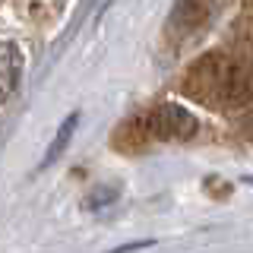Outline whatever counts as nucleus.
<instances>
[{
  "label": "nucleus",
  "instance_id": "1",
  "mask_svg": "<svg viewBox=\"0 0 253 253\" xmlns=\"http://www.w3.org/2000/svg\"><path fill=\"white\" fill-rule=\"evenodd\" d=\"M184 92L206 108H237L250 98V79L244 67L225 54H206L187 70Z\"/></svg>",
  "mask_w": 253,
  "mask_h": 253
},
{
  "label": "nucleus",
  "instance_id": "2",
  "mask_svg": "<svg viewBox=\"0 0 253 253\" xmlns=\"http://www.w3.org/2000/svg\"><path fill=\"white\" fill-rule=\"evenodd\" d=\"M142 130L152 139H190L196 133V117L187 108L165 101L142 117Z\"/></svg>",
  "mask_w": 253,
  "mask_h": 253
},
{
  "label": "nucleus",
  "instance_id": "3",
  "mask_svg": "<svg viewBox=\"0 0 253 253\" xmlns=\"http://www.w3.org/2000/svg\"><path fill=\"white\" fill-rule=\"evenodd\" d=\"M22 76V54L13 42H0V105L16 92Z\"/></svg>",
  "mask_w": 253,
  "mask_h": 253
},
{
  "label": "nucleus",
  "instance_id": "4",
  "mask_svg": "<svg viewBox=\"0 0 253 253\" xmlns=\"http://www.w3.org/2000/svg\"><path fill=\"white\" fill-rule=\"evenodd\" d=\"M209 0H177V10L171 16V26L177 32H193L209 19Z\"/></svg>",
  "mask_w": 253,
  "mask_h": 253
},
{
  "label": "nucleus",
  "instance_id": "5",
  "mask_svg": "<svg viewBox=\"0 0 253 253\" xmlns=\"http://www.w3.org/2000/svg\"><path fill=\"white\" fill-rule=\"evenodd\" d=\"M76 121H79L76 114H73V117H67V124L60 126V133H57V136H54V142H51V149H47V155H44L42 168H44V165H51L54 158H57V155L63 152V149H67V142H70V136H73V126H76Z\"/></svg>",
  "mask_w": 253,
  "mask_h": 253
},
{
  "label": "nucleus",
  "instance_id": "6",
  "mask_svg": "<svg viewBox=\"0 0 253 253\" xmlns=\"http://www.w3.org/2000/svg\"><path fill=\"white\" fill-rule=\"evenodd\" d=\"M121 196V187H95L89 196H85V209H92V212H98V209H105V206H111Z\"/></svg>",
  "mask_w": 253,
  "mask_h": 253
}]
</instances>
